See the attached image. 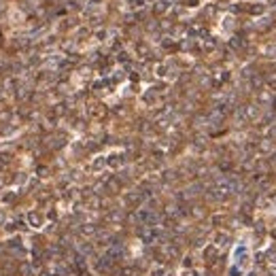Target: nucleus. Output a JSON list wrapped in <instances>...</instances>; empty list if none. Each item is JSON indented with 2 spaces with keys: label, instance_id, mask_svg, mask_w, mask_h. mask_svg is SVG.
<instances>
[{
  "label": "nucleus",
  "instance_id": "obj_3",
  "mask_svg": "<svg viewBox=\"0 0 276 276\" xmlns=\"http://www.w3.org/2000/svg\"><path fill=\"white\" fill-rule=\"evenodd\" d=\"M198 4V0H189V7H196Z\"/></svg>",
  "mask_w": 276,
  "mask_h": 276
},
{
  "label": "nucleus",
  "instance_id": "obj_1",
  "mask_svg": "<svg viewBox=\"0 0 276 276\" xmlns=\"http://www.w3.org/2000/svg\"><path fill=\"white\" fill-rule=\"evenodd\" d=\"M168 7H170V2H168V0H159L157 7H155V13H164V11H168Z\"/></svg>",
  "mask_w": 276,
  "mask_h": 276
},
{
  "label": "nucleus",
  "instance_id": "obj_2",
  "mask_svg": "<svg viewBox=\"0 0 276 276\" xmlns=\"http://www.w3.org/2000/svg\"><path fill=\"white\" fill-rule=\"evenodd\" d=\"M130 2L134 4V7H140V4H144V2H149V0H130Z\"/></svg>",
  "mask_w": 276,
  "mask_h": 276
}]
</instances>
